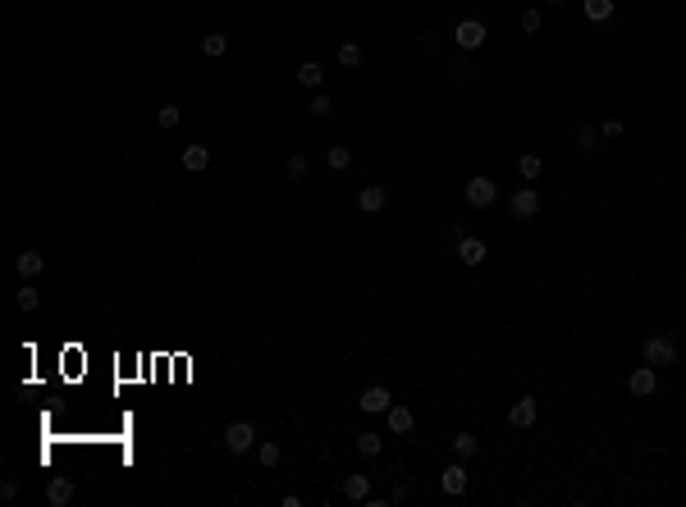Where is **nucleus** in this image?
<instances>
[{
    "instance_id": "nucleus-29",
    "label": "nucleus",
    "mask_w": 686,
    "mask_h": 507,
    "mask_svg": "<svg viewBox=\"0 0 686 507\" xmlns=\"http://www.w3.org/2000/svg\"><path fill=\"white\" fill-rule=\"evenodd\" d=\"M14 302H18V311H37V302H42V297H37L32 284H23V288L14 292Z\"/></svg>"
},
{
    "instance_id": "nucleus-18",
    "label": "nucleus",
    "mask_w": 686,
    "mask_h": 507,
    "mask_svg": "<svg viewBox=\"0 0 686 507\" xmlns=\"http://www.w3.org/2000/svg\"><path fill=\"white\" fill-rule=\"evenodd\" d=\"M225 51H229V37H225V32H211V37H201V55H206V60H220Z\"/></svg>"
},
{
    "instance_id": "nucleus-24",
    "label": "nucleus",
    "mask_w": 686,
    "mask_h": 507,
    "mask_svg": "<svg viewBox=\"0 0 686 507\" xmlns=\"http://www.w3.org/2000/svg\"><path fill=\"white\" fill-rule=\"evenodd\" d=\"M279 457H284V448H279V443H256V462L261 466H279Z\"/></svg>"
},
{
    "instance_id": "nucleus-34",
    "label": "nucleus",
    "mask_w": 686,
    "mask_h": 507,
    "mask_svg": "<svg viewBox=\"0 0 686 507\" xmlns=\"http://www.w3.org/2000/svg\"><path fill=\"white\" fill-rule=\"evenodd\" d=\"M521 32H540V9H526V14H521Z\"/></svg>"
},
{
    "instance_id": "nucleus-25",
    "label": "nucleus",
    "mask_w": 686,
    "mask_h": 507,
    "mask_svg": "<svg viewBox=\"0 0 686 507\" xmlns=\"http://www.w3.org/2000/svg\"><path fill=\"white\" fill-rule=\"evenodd\" d=\"M307 174H312V160H307V155H288V179L302 183Z\"/></svg>"
},
{
    "instance_id": "nucleus-27",
    "label": "nucleus",
    "mask_w": 686,
    "mask_h": 507,
    "mask_svg": "<svg viewBox=\"0 0 686 507\" xmlns=\"http://www.w3.org/2000/svg\"><path fill=\"white\" fill-rule=\"evenodd\" d=\"M325 160H330V169H348V165H353V146H330Z\"/></svg>"
},
{
    "instance_id": "nucleus-7",
    "label": "nucleus",
    "mask_w": 686,
    "mask_h": 507,
    "mask_svg": "<svg viewBox=\"0 0 686 507\" xmlns=\"http://www.w3.org/2000/svg\"><path fill=\"white\" fill-rule=\"evenodd\" d=\"M536 416H540V402L536 398H517L513 402V412H508V425H513V430H531V425H536Z\"/></svg>"
},
{
    "instance_id": "nucleus-12",
    "label": "nucleus",
    "mask_w": 686,
    "mask_h": 507,
    "mask_svg": "<svg viewBox=\"0 0 686 507\" xmlns=\"http://www.w3.org/2000/svg\"><path fill=\"white\" fill-rule=\"evenodd\" d=\"M357 210H366V215H380L384 210V188L380 183H366V188L357 192Z\"/></svg>"
},
{
    "instance_id": "nucleus-35",
    "label": "nucleus",
    "mask_w": 686,
    "mask_h": 507,
    "mask_svg": "<svg viewBox=\"0 0 686 507\" xmlns=\"http://www.w3.org/2000/svg\"><path fill=\"white\" fill-rule=\"evenodd\" d=\"M545 5H563V0H545Z\"/></svg>"
},
{
    "instance_id": "nucleus-16",
    "label": "nucleus",
    "mask_w": 686,
    "mask_h": 507,
    "mask_svg": "<svg viewBox=\"0 0 686 507\" xmlns=\"http://www.w3.org/2000/svg\"><path fill=\"white\" fill-rule=\"evenodd\" d=\"M321 78H325V69H321L316 60H302V64H297V83H302V87L321 92Z\"/></svg>"
},
{
    "instance_id": "nucleus-26",
    "label": "nucleus",
    "mask_w": 686,
    "mask_h": 507,
    "mask_svg": "<svg viewBox=\"0 0 686 507\" xmlns=\"http://www.w3.org/2000/svg\"><path fill=\"white\" fill-rule=\"evenodd\" d=\"M307 110H312L316 119H330V114H334V101H330V96H325V92H316V96H312V105H307Z\"/></svg>"
},
{
    "instance_id": "nucleus-8",
    "label": "nucleus",
    "mask_w": 686,
    "mask_h": 507,
    "mask_svg": "<svg viewBox=\"0 0 686 507\" xmlns=\"http://www.w3.org/2000/svg\"><path fill=\"white\" fill-rule=\"evenodd\" d=\"M14 270H18V279H23V284H32V279L46 270V256L28 247V251H18V256H14Z\"/></svg>"
},
{
    "instance_id": "nucleus-32",
    "label": "nucleus",
    "mask_w": 686,
    "mask_h": 507,
    "mask_svg": "<svg viewBox=\"0 0 686 507\" xmlns=\"http://www.w3.org/2000/svg\"><path fill=\"white\" fill-rule=\"evenodd\" d=\"M0 499H5V503L18 499V475H5V480H0Z\"/></svg>"
},
{
    "instance_id": "nucleus-15",
    "label": "nucleus",
    "mask_w": 686,
    "mask_h": 507,
    "mask_svg": "<svg viewBox=\"0 0 686 507\" xmlns=\"http://www.w3.org/2000/svg\"><path fill=\"white\" fill-rule=\"evenodd\" d=\"M384 421H389V430H394V434H408L412 425H417V416H412L408 407H398V402H394L389 412H384Z\"/></svg>"
},
{
    "instance_id": "nucleus-31",
    "label": "nucleus",
    "mask_w": 686,
    "mask_h": 507,
    "mask_svg": "<svg viewBox=\"0 0 686 507\" xmlns=\"http://www.w3.org/2000/svg\"><path fill=\"white\" fill-rule=\"evenodd\" d=\"M622 133H627V124H622V119H604V124H600V138H608V142L622 138Z\"/></svg>"
},
{
    "instance_id": "nucleus-9",
    "label": "nucleus",
    "mask_w": 686,
    "mask_h": 507,
    "mask_svg": "<svg viewBox=\"0 0 686 507\" xmlns=\"http://www.w3.org/2000/svg\"><path fill=\"white\" fill-rule=\"evenodd\" d=\"M508 210H513L517 220H531V215L540 210V192H536V188H517L513 201H508Z\"/></svg>"
},
{
    "instance_id": "nucleus-2",
    "label": "nucleus",
    "mask_w": 686,
    "mask_h": 507,
    "mask_svg": "<svg viewBox=\"0 0 686 507\" xmlns=\"http://www.w3.org/2000/svg\"><path fill=\"white\" fill-rule=\"evenodd\" d=\"M495 197H499L495 179H485V174L467 179V206H471V210H490V206H495Z\"/></svg>"
},
{
    "instance_id": "nucleus-3",
    "label": "nucleus",
    "mask_w": 686,
    "mask_h": 507,
    "mask_svg": "<svg viewBox=\"0 0 686 507\" xmlns=\"http://www.w3.org/2000/svg\"><path fill=\"white\" fill-rule=\"evenodd\" d=\"M485 37H490V32H485V23H480V18H462V23L453 28V42H458L467 55L480 51V46H485Z\"/></svg>"
},
{
    "instance_id": "nucleus-5",
    "label": "nucleus",
    "mask_w": 686,
    "mask_h": 507,
    "mask_svg": "<svg viewBox=\"0 0 686 507\" xmlns=\"http://www.w3.org/2000/svg\"><path fill=\"white\" fill-rule=\"evenodd\" d=\"M627 388H632V398H654V393H659V370H654L650 362L636 366L632 379H627Z\"/></svg>"
},
{
    "instance_id": "nucleus-17",
    "label": "nucleus",
    "mask_w": 686,
    "mask_h": 507,
    "mask_svg": "<svg viewBox=\"0 0 686 507\" xmlns=\"http://www.w3.org/2000/svg\"><path fill=\"white\" fill-rule=\"evenodd\" d=\"M366 494H371V480H366V475H348V480H343V499L366 503Z\"/></svg>"
},
{
    "instance_id": "nucleus-22",
    "label": "nucleus",
    "mask_w": 686,
    "mask_h": 507,
    "mask_svg": "<svg viewBox=\"0 0 686 507\" xmlns=\"http://www.w3.org/2000/svg\"><path fill=\"white\" fill-rule=\"evenodd\" d=\"M576 146H581V151H600V129L581 124V129H576Z\"/></svg>"
},
{
    "instance_id": "nucleus-20",
    "label": "nucleus",
    "mask_w": 686,
    "mask_h": 507,
    "mask_svg": "<svg viewBox=\"0 0 686 507\" xmlns=\"http://www.w3.org/2000/svg\"><path fill=\"white\" fill-rule=\"evenodd\" d=\"M586 18H591V23H604V18H613V0H586Z\"/></svg>"
},
{
    "instance_id": "nucleus-33",
    "label": "nucleus",
    "mask_w": 686,
    "mask_h": 507,
    "mask_svg": "<svg viewBox=\"0 0 686 507\" xmlns=\"http://www.w3.org/2000/svg\"><path fill=\"white\" fill-rule=\"evenodd\" d=\"M449 73L458 78V83H467V78L476 73V69H471V60H467V55H462V60H453V69H449Z\"/></svg>"
},
{
    "instance_id": "nucleus-1",
    "label": "nucleus",
    "mask_w": 686,
    "mask_h": 507,
    "mask_svg": "<svg viewBox=\"0 0 686 507\" xmlns=\"http://www.w3.org/2000/svg\"><path fill=\"white\" fill-rule=\"evenodd\" d=\"M247 448H256V430H252V421H234V425H225V453L243 457Z\"/></svg>"
},
{
    "instance_id": "nucleus-14",
    "label": "nucleus",
    "mask_w": 686,
    "mask_h": 507,
    "mask_svg": "<svg viewBox=\"0 0 686 507\" xmlns=\"http://www.w3.org/2000/svg\"><path fill=\"white\" fill-rule=\"evenodd\" d=\"M439 484H444V494H453V499L467 494V466H449V471L439 475Z\"/></svg>"
},
{
    "instance_id": "nucleus-13",
    "label": "nucleus",
    "mask_w": 686,
    "mask_h": 507,
    "mask_svg": "<svg viewBox=\"0 0 686 507\" xmlns=\"http://www.w3.org/2000/svg\"><path fill=\"white\" fill-rule=\"evenodd\" d=\"M183 169L188 174L211 169V146H183Z\"/></svg>"
},
{
    "instance_id": "nucleus-23",
    "label": "nucleus",
    "mask_w": 686,
    "mask_h": 507,
    "mask_svg": "<svg viewBox=\"0 0 686 507\" xmlns=\"http://www.w3.org/2000/svg\"><path fill=\"white\" fill-rule=\"evenodd\" d=\"M339 64H343V69H357V64H362V46H357V42H343L339 46Z\"/></svg>"
},
{
    "instance_id": "nucleus-4",
    "label": "nucleus",
    "mask_w": 686,
    "mask_h": 507,
    "mask_svg": "<svg viewBox=\"0 0 686 507\" xmlns=\"http://www.w3.org/2000/svg\"><path fill=\"white\" fill-rule=\"evenodd\" d=\"M645 362H650L654 370H659V366H673V362H678V343H673L668 334L645 338Z\"/></svg>"
},
{
    "instance_id": "nucleus-19",
    "label": "nucleus",
    "mask_w": 686,
    "mask_h": 507,
    "mask_svg": "<svg viewBox=\"0 0 686 507\" xmlns=\"http://www.w3.org/2000/svg\"><path fill=\"white\" fill-rule=\"evenodd\" d=\"M380 448H384V439H380V434H371V430L357 434V453H362V457H380Z\"/></svg>"
},
{
    "instance_id": "nucleus-10",
    "label": "nucleus",
    "mask_w": 686,
    "mask_h": 507,
    "mask_svg": "<svg viewBox=\"0 0 686 507\" xmlns=\"http://www.w3.org/2000/svg\"><path fill=\"white\" fill-rule=\"evenodd\" d=\"M485 256H490V247L480 238H471V233H462V238H458V261H462V266H480Z\"/></svg>"
},
{
    "instance_id": "nucleus-30",
    "label": "nucleus",
    "mask_w": 686,
    "mask_h": 507,
    "mask_svg": "<svg viewBox=\"0 0 686 507\" xmlns=\"http://www.w3.org/2000/svg\"><path fill=\"white\" fill-rule=\"evenodd\" d=\"M476 448H480V443H476V434H467V430H462L458 439H453V453H458V457H471Z\"/></svg>"
},
{
    "instance_id": "nucleus-6",
    "label": "nucleus",
    "mask_w": 686,
    "mask_h": 507,
    "mask_svg": "<svg viewBox=\"0 0 686 507\" xmlns=\"http://www.w3.org/2000/svg\"><path fill=\"white\" fill-rule=\"evenodd\" d=\"M357 407H362L366 416H384V412L394 407V393H389L384 384H371V388H366L362 398H357Z\"/></svg>"
},
{
    "instance_id": "nucleus-21",
    "label": "nucleus",
    "mask_w": 686,
    "mask_h": 507,
    "mask_svg": "<svg viewBox=\"0 0 686 507\" xmlns=\"http://www.w3.org/2000/svg\"><path fill=\"white\" fill-rule=\"evenodd\" d=\"M540 169H545V165H540V155H521V160H517V174H521L526 183H536Z\"/></svg>"
},
{
    "instance_id": "nucleus-11",
    "label": "nucleus",
    "mask_w": 686,
    "mask_h": 507,
    "mask_svg": "<svg viewBox=\"0 0 686 507\" xmlns=\"http://www.w3.org/2000/svg\"><path fill=\"white\" fill-rule=\"evenodd\" d=\"M46 503H51V507H69L73 503V480H64V475L46 480Z\"/></svg>"
},
{
    "instance_id": "nucleus-28",
    "label": "nucleus",
    "mask_w": 686,
    "mask_h": 507,
    "mask_svg": "<svg viewBox=\"0 0 686 507\" xmlns=\"http://www.w3.org/2000/svg\"><path fill=\"white\" fill-rule=\"evenodd\" d=\"M179 119H183L179 105H160V110H156V124H160V129H179Z\"/></svg>"
}]
</instances>
